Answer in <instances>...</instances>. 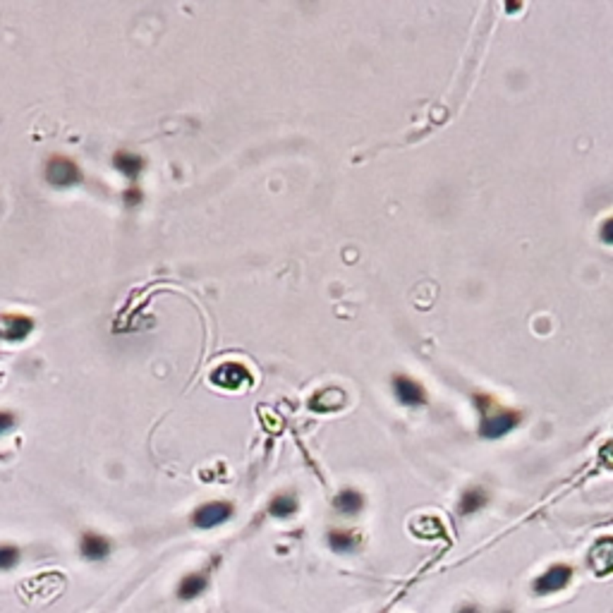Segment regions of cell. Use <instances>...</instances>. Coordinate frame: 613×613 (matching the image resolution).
Returning a JSON list of instances; mask_svg holds the SVG:
<instances>
[{"mask_svg":"<svg viewBox=\"0 0 613 613\" xmlns=\"http://www.w3.org/2000/svg\"><path fill=\"white\" fill-rule=\"evenodd\" d=\"M211 384L219 386V388H226V391H240L242 386H249L252 384V374L245 365L240 362H223L211 372Z\"/></svg>","mask_w":613,"mask_h":613,"instance_id":"6da1fadb","label":"cell"},{"mask_svg":"<svg viewBox=\"0 0 613 613\" xmlns=\"http://www.w3.org/2000/svg\"><path fill=\"white\" fill-rule=\"evenodd\" d=\"M572 577V570L570 565H551L549 570L544 572V575H539L535 580V585H532V590L537 592V594H553V592H561L565 585L570 582Z\"/></svg>","mask_w":613,"mask_h":613,"instance_id":"7a4b0ae2","label":"cell"},{"mask_svg":"<svg viewBox=\"0 0 613 613\" xmlns=\"http://www.w3.org/2000/svg\"><path fill=\"white\" fill-rule=\"evenodd\" d=\"M518 424H520V414H518V412L498 410L496 414H489V417H484L482 429H479V431H482L484 439H498V436H505L508 431H513Z\"/></svg>","mask_w":613,"mask_h":613,"instance_id":"3957f363","label":"cell"},{"mask_svg":"<svg viewBox=\"0 0 613 613\" xmlns=\"http://www.w3.org/2000/svg\"><path fill=\"white\" fill-rule=\"evenodd\" d=\"M46 180L53 187H70V184L79 182V170L68 158H53L48 166H46Z\"/></svg>","mask_w":613,"mask_h":613,"instance_id":"277c9868","label":"cell"},{"mask_svg":"<svg viewBox=\"0 0 613 613\" xmlns=\"http://www.w3.org/2000/svg\"><path fill=\"white\" fill-rule=\"evenodd\" d=\"M233 515V505L230 503H206L194 513V525L201 530H214V527L223 525Z\"/></svg>","mask_w":613,"mask_h":613,"instance_id":"5b68a950","label":"cell"},{"mask_svg":"<svg viewBox=\"0 0 613 613\" xmlns=\"http://www.w3.org/2000/svg\"><path fill=\"white\" fill-rule=\"evenodd\" d=\"M34 328V321L26 319V316H19V314H10V316H0V338L5 340H24L26 335L31 333Z\"/></svg>","mask_w":613,"mask_h":613,"instance_id":"8992f818","label":"cell"},{"mask_svg":"<svg viewBox=\"0 0 613 613\" xmlns=\"http://www.w3.org/2000/svg\"><path fill=\"white\" fill-rule=\"evenodd\" d=\"M590 565L597 575H611L613 572V539H599L590 553Z\"/></svg>","mask_w":613,"mask_h":613,"instance_id":"52a82bcc","label":"cell"},{"mask_svg":"<svg viewBox=\"0 0 613 613\" xmlns=\"http://www.w3.org/2000/svg\"><path fill=\"white\" fill-rule=\"evenodd\" d=\"M393 391H395V398H398L403 405H421L424 403V391H421V386L417 384V381H412L407 377H395Z\"/></svg>","mask_w":613,"mask_h":613,"instance_id":"ba28073f","label":"cell"},{"mask_svg":"<svg viewBox=\"0 0 613 613\" xmlns=\"http://www.w3.org/2000/svg\"><path fill=\"white\" fill-rule=\"evenodd\" d=\"M333 505H335V510L342 513V515H357V513L365 508V498H362L360 491L345 489V491H340L338 496H335Z\"/></svg>","mask_w":613,"mask_h":613,"instance_id":"9c48e42d","label":"cell"},{"mask_svg":"<svg viewBox=\"0 0 613 613\" xmlns=\"http://www.w3.org/2000/svg\"><path fill=\"white\" fill-rule=\"evenodd\" d=\"M110 546L103 537L98 535H84L82 539V556L89 558V561H101V558L108 556Z\"/></svg>","mask_w":613,"mask_h":613,"instance_id":"30bf717a","label":"cell"},{"mask_svg":"<svg viewBox=\"0 0 613 613\" xmlns=\"http://www.w3.org/2000/svg\"><path fill=\"white\" fill-rule=\"evenodd\" d=\"M113 166L120 170L122 175H127V177H137L142 173V168H144V161L137 154H130V151H120V154H115V158H113Z\"/></svg>","mask_w":613,"mask_h":613,"instance_id":"8fae6325","label":"cell"},{"mask_svg":"<svg viewBox=\"0 0 613 613\" xmlns=\"http://www.w3.org/2000/svg\"><path fill=\"white\" fill-rule=\"evenodd\" d=\"M204 590H206V575H204V572H192V575H187L180 582L177 594H180V599H194V597H199Z\"/></svg>","mask_w":613,"mask_h":613,"instance_id":"7c38bea8","label":"cell"},{"mask_svg":"<svg viewBox=\"0 0 613 613\" xmlns=\"http://www.w3.org/2000/svg\"><path fill=\"white\" fill-rule=\"evenodd\" d=\"M342 403H345V395L335 391V388H326V391L316 393L309 405H312V410H335Z\"/></svg>","mask_w":613,"mask_h":613,"instance_id":"4fadbf2b","label":"cell"},{"mask_svg":"<svg viewBox=\"0 0 613 613\" xmlns=\"http://www.w3.org/2000/svg\"><path fill=\"white\" fill-rule=\"evenodd\" d=\"M328 546L335 553H352L360 546V537L352 532H331L328 535Z\"/></svg>","mask_w":613,"mask_h":613,"instance_id":"5bb4252c","label":"cell"},{"mask_svg":"<svg viewBox=\"0 0 613 613\" xmlns=\"http://www.w3.org/2000/svg\"><path fill=\"white\" fill-rule=\"evenodd\" d=\"M484 503H486V493L482 489H467L463 496H460L458 510H460V515H472V513H477Z\"/></svg>","mask_w":613,"mask_h":613,"instance_id":"9a60e30c","label":"cell"},{"mask_svg":"<svg viewBox=\"0 0 613 613\" xmlns=\"http://www.w3.org/2000/svg\"><path fill=\"white\" fill-rule=\"evenodd\" d=\"M268 510H271L273 518H290V515H295V513H298V501H295V496L283 493V496H276L271 501Z\"/></svg>","mask_w":613,"mask_h":613,"instance_id":"2e32d148","label":"cell"},{"mask_svg":"<svg viewBox=\"0 0 613 613\" xmlns=\"http://www.w3.org/2000/svg\"><path fill=\"white\" fill-rule=\"evenodd\" d=\"M412 532H417L419 537L424 539H436V537H444V527L436 518H421L417 523L412 525Z\"/></svg>","mask_w":613,"mask_h":613,"instance_id":"e0dca14e","label":"cell"},{"mask_svg":"<svg viewBox=\"0 0 613 613\" xmlns=\"http://www.w3.org/2000/svg\"><path fill=\"white\" fill-rule=\"evenodd\" d=\"M19 553L15 546H0V570H10L17 563Z\"/></svg>","mask_w":613,"mask_h":613,"instance_id":"ac0fdd59","label":"cell"},{"mask_svg":"<svg viewBox=\"0 0 613 613\" xmlns=\"http://www.w3.org/2000/svg\"><path fill=\"white\" fill-rule=\"evenodd\" d=\"M12 424H15V417H12V414H8V412H0V434L8 431Z\"/></svg>","mask_w":613,"mask_h":613,"instance_id":"d6986e66","label":"cell"},{"mask_svg":"<svg viewBox=\"0 0 613 613\" xmlns=\"http://www.w3.org/2000/svg\"><path fill=\"white\" fill-rule=\"evenodd\" d=\"M602 237H604V242H609V245H613V219L604 223V228H602Z\"/></svg>","mask_w":613,"mask_h":613,"instance_id":"ffe728a7","label":"cell"},{"mask_svg":"<svg viewBox=\"0 0 613 613\" xmlns=\"http://www.w3.org/2000/svg\"><path fill=\"white\" fill-rule=\"evenodd\" d=\"M140 199H142V192H140V189H127V192H125V201H127L130 206H135V204H140Z\"/></svg>","mask_w":613,"mask_h":613,"instance_id":"44dd1931","label":"cell"},{"mask_svg":"<svg viewBox=\"0 0 613 613\" xmlns=\"http://www.w3.org/2000/svg\"><path fill=\"white\" fill-rule=\"evenodd\" d=\"M458 613H479V609H477V606H463Z\"/></svg>","mask_w":613,"mask_h":613,"instance_id":"7402d4cb","label":"cell"},{"mask_svg":"<svg viewBox=\"0 0 613 613\" xmlns=\"http://www.w3.org/2000/svg\"><path fill=\"white\" fill-rule=\"evenodd\" d=\"M501 613H510V611H501Z\"/></svg>","mask_w":613,"mask_h":613,"instance_id":"603a6c76","label":"cell"}]
</instances>
